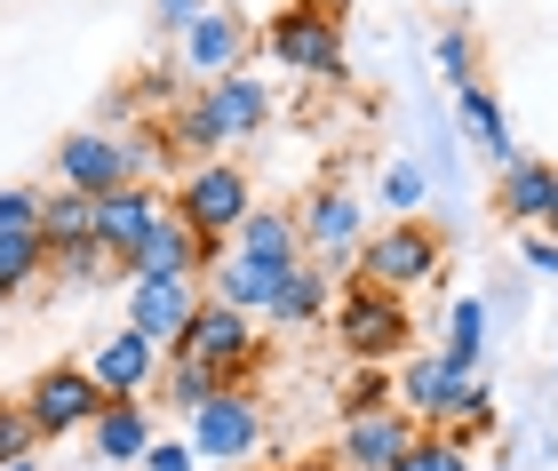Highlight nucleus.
Segmentation results:
<instances>
[{"label":"nucleus","mask_w":558,"mask_h":471,"mask_svg":"<svg viewBox=\"0 0 558 471\" xmlns=\"http://www.w3.org/2000/svg\"><path fill=\"white\" fill-rule=\"evenodd\" d=\"M264 57L295 81H343V9L336 0H288L264 16Z\"/></svg>","instance_id":"obj_1"},{"label":"nucleus","mask_w":558,"mask_h":471,"mask_svg":"<svg viewBox=\"0 0 558 471\" xmlns=\"http://www.w3.org/2000/svg\"><path fill=\"white\" fill-rule=\"evenodd\" d=\"M327 312H336V336H343V352H351V360L391 367V360L415 343L408 295H399V288H375V280H360V271H343V295H336Z\"/></svg>","instance_id":"obj_2"},{"label":"nucleus","mask_w":558,"mask_h":471,"mask_svg":"<svg viewBox=\"0 0 558 471\" xmlns=\"http://www.w3.org/2000/svg\"><path fill=\"white\" fill-rule=\"evenodd\" d=\"M360 280H375V288H430L447 271V240L423 225V216H391V225H375L367 240H360Z\"/></svg>","instance_id":"obj_3"},{"label":"nucleus","mask_w":558,"mask_h":471,"mask_svg":"<svg viewBox=\"0 0 558 471\" xmlns=\"http://www.w3.org/2000/svg\"><path fill=\"white\" fill-rule=\"evenodd\" d=\"M175 216H184L192 232H216V240H232V225L247 208H256V184H247V168L232 153H216V160H192L184 177H175Z\"/></svg>","instance_id":"obj_4"},{"label":"nucleus","mask_w":558,"mask_h":471,"mask_svg":"<svg viewBox=\"0 0 558 471\" xmlns=\"http://www.w3.org/2000/svg\"><path fill=\"white\" fill-rule=\"evenodd\" d=\"M96 408H105V384H96L81 360H72V367H40L33 391H24V424H33V439H72V432H88Z\"/></svg>","instance_id":"obj_5"},{"label":"nucleus","mask_w":558,"mask_h":471,"mask_svg":"<svg viewBox=\"0 0 558 471\" xmlns=\"http://www.w3.org/2000/svg\"><path fill=\"white\" fill-rule=\"evenodd\" d=\"M175 352H192V360H208L223 367L232 384H247V367L264 360V336H256V312H240V304H216V295H199V312H192V328Z\"/></svg>","instance_id":"obj_6"},{"label":"nucleus","mask_w":558,"mask_h":471,"mask_svg":"<svg viewBox=\"0 0 558 471\" xmlns=\"http://www.w3.org/2000/svg\"><path fill=\"white\" fill-rule=\"evenodd\" d=\"M264 448V408L247 384H223L208 408H192V456L199 463H247Z\"/></svg>","instance_id":"obj_7"},{"label":"nucleus","mask_w":558,"mask_h":471,"mask_svg":"<svg viewBox=\"0 0 558 471\" xmlns=\"http://www.w3.org/2000/svg\"><path fill=\"white\" fill-rule=\"evenodd\" d=\"M57 184L88 192V201H105V192H120V184H144L129 129H81V136H64L57 144Z\"/></svg>","instance_id":"obj_8"},{"label":"nucleus","mask_w":558,"mask_h":471,"mask_svg":"<svg viewBox=\"0 0 558 471\" xmlns=\"http://www.w3.org/2000/svg\"><path fill=\"white\" fill-rule=\"evenodd\" d=\"M295 232H303V256H312V264H351L360 240H367L360 192H351V184H319L312 201L295 208Z\"/></svg>","instance_id":"obj_9"},{"label":"nucleus","mask_w":558,"mask_h":471,"mask_svg":"<svg viewBox=\"0 0 558 471\" xmlns=\"http://www.w3.org/2000/svg\"><path fill=\"white\" fill-rule=\"evenodd\" d=\"M247 48H256V33H247V16L232 9V0H208L184 33H175V64L192 72V81H216V72H240Z\"/></svg>","instance_id":"obj_10"},{"label":"nucleus","mask_w":558,"mask_h":471,"mask_svg":"<svg viewBox=\"0 0 558 471\" xmlns=\"http://www.w3.org/2000/svg\"><path fill=\"white\" fill-rule=\"evenodd\" d=\"M160 360H168L160 343L120 319L112 336H96V343H88V360H81V367H88L96 384H105V400H144V391L160 384Z\"/></svg>","instance_id":"obj_11"},{"label":"nucleus","mask_w":558,"mask_h":471,"mask_svg":"<svg viewBox=\"0 0 558 471\" xmlns=\"http://www.w3.org/2000/svg\"><path fill=\"white\" fill-rule=\"evenodd\" d=\"M415 439V415L408 408H367V415H343V432H336V463L343 471H391L399 448Z\"/></svg>","instance_id":"obj_12"},{"label":"nucleus","mask_w":558,"mask_h":471,"mask_svg":"<svg viewBox=\"0 0 558 471\" xmlns=\"http://www.w3.org/2000/svg\"><path fill=\"white\" fill-rule=\"evenodd\" d=\"M199 280H129V328H144L160 352H175L192 328V312H199Z\"/></svg>","instance_id":"obj_13"},{"label":"nucleus","mask_w":558,"mask_h":471,"mask_svg":"<svg viewBox=\"0 0 558 471\" xmlns=\"http://www.w3.org/2000/svg\"><path fill=\"white\" fill-rule=\"evenodd\" d=\"M160 216H168V192H160V184H120V192H105V201H96V240L129 264L136 247L151 240V225H160Z\"/></svg>","instance_id":"obj_14"},{"label":"nucleus","mask_w":558,"mask_h":471,"mask_svg":"<svg viewBox=\"0 0 558 471\" xmlns=\"http://www.w3.org/2000/svg\"><path fill=\"white\" fill-rule=\"evenodd\" d=\"M199 96H208L223 144H256V136L271 129V88L247 81V64H240V72H216V81H199Z\"/></svg>","instance_id":"obj_15"},{"label":"nucleus","mask_w":558,"mask_h":471,"mask_svg":"<svg viewBox=\"0 0 558 471\" xmlns=\"http://www.w3.org/2000/svg\"><path fill=\"white\" fill-rule=\"evenodd\" d=\"M495 208L511 216L519 232H535V225H550V208H558V160H502L495 168Z\"/></svg>","instance_id":"obj_16"},{"label":"nucleus","mask_w":558,"mask_h":471,"mask_svg":"<svg viewBox=\"0 0 558 471\" xmlns=\"http://www.w3.org/2000/svg\"><path fill=\"white\" fill-rule=\"evenodd\" d=\"M327 304H336V271L312 264V256H295L288 271H279L264 319H271V328H312V319H327Z\"/></svg>","instance_id":"obj_17"},{"label":"nucleus","mask_w":558,"mask_h":471,"mask_svg":"<svg viewBox=\"0 0 558 471\" xmlns=\"http://www.w3.org/2000/svg\"><path fill=\"white\" fill-rule=\"evenodd\" d=\"M454 120H463L471 153L487 160V168L519 160V144H511V120H502V105H495V88H487V81H463V88H454Z\"/></svg>","instance_id":"obj_18"},{"label":"nucleus","mask_w":558,"mask_h":471,"mask_svg":"<svg viewBox=\"0 0 558 471\" xmlns=\"http://www.w3.org/2000/svg\"><path fill=\"white\" fill-rule=\"evenodd\" d=\"M454 384H463V376H454V367H447L439 352H423V360H408V367H399L391 400L408 408L415 424H430V432H439V424H447V408H454Z\"/></svg>","instance_id":"obj_19"},{"label":"nucleus","mask_w":558,"mask_h":471,"mask_svg":"<svg viewBox=\"0 0 558 471\" xmlns=\"http://www.w3.org/2000/svg\"><path fill=\"white\" fill-rule=\"evenodd\" d=\"M279 271H288V264H264V256H240V247H232V256H223L216 271H199V288H208L216 304H240V312H256V319H264L271 288H279Z\"/></svg>","instance_id":"obj_20"},{"label":"nucleus","mask_w":558,"mask_h":471,"mask_svg":"<svg viewBox=\"0 0 558 471\" xmlns=\"http://www.w3.org/2000/svg\"><path fill=\"white\" fill-rule=\"evenodd\" d=\"M88 439H96V463H136L151 448V408L144 400H105L96 424H88Z\"/></svg>","instance_id":"obj_21"},{"label":"nucleus","mask_w":558,"mask_h":471,"mask_svg":"<svg viewBox=\"0 0 558 471\" xmlns=\"http://www.w3.org/2000/svg\"><path fill=\"white\" fill-rule=\"evenodd\" d=\"M160 129H168V153L175 160H216V153H232V144H223V129H216V112H208V96H175V105H168V120H160Z\"/></svg>","instance_id":"obj_22"},{"label":"nucleus","mask_w":558,"mask_h":471,"mask_svg":"<svg viewBox=\"0 0 558 471\" xmlns=\"http://www.w3.org/2000/svg\"><path fill=\"white\" fill-rule=\"evenodd\" d=\"M240 256H264V264H295L303 256V232H295V208H247L232 225Z\"/></svg>","instance_id":"obj_23"},{"label":"nucleus","mask_w":558,"mask_h":471,"mask_svg":"<svg viewBox=\"0 0 558 471\" xmlns=\"http://www.w3.org/2000/svg\"><path fill=\"white\" fill-rule=\"evenodd\" d=\"M439 360L454 367V376H478V360H487V304H478V295H463V304L447 312Z\"/></svg>","instance_id":"obj_24"},{"label":"nucleus","mask_w":558,"mask_h":471,"mask_svg":"<svg viewBox=\"0 0 558 471\" xmlns=\"http://www.w3.org/2000/svg\"><path fill=\"white\" fill-rule=\"evenodd\" d=\"M48 271H64L72 288H112V280H129V264H120L105 240H72V247H48Z\"/></svg>","instance_id":"obj_25"},{"label":"nucleus","mask_w":558,"mask_h":471,"mask_svg":"<svg viewBox=\"0 0 558 471\" xmlns=\"http://www.w3.org/2000/svg\"><path fill=\"white\" fill-rule=\"evenodd\" d=\"M40 240H48V247L96 240V201H88V192H72V184H57V192L40 201Z\"/></svg>","instance_id":"obj_26"},{"label":"nucleus","mask_w":558,"mask_h":471,"mask_svg":"<svg viewBox=\"0 0 558 471\" xmlns=\"http://www.w3.org/2000/svg\"><path fill=\"white\" fill-rule=\"evenodd\" d=\"M439 432L454 439V448H471L478 432H495V384H487V376H463V384H454V408H447V424H439Z\"/></svg>","instance_id":"obj_27"},{"label":"nucleus","mask_w":558,"mask_h":471,"mask_svg":"<svg viewBox=\"0 0 558 471\" xmlns=\"http://www.w3.org/2000/svg\"><path fill=\"white\" fill-rule=\"evenodd\" d=\"M232 384L223 367H208V360H192V352H168V408L175 415H192V408H208L216 391Z\"/></svg>","instance_id":"obj_28"},{"label":"nucleus","mask_w":558,"mask_h":471,"mask_svg":"<svg viewBox=\"0 0 558 471\" xmlns=\"http://www.w3.org/2000/svg\"><path fill=\"white\" fill-rule=\"evenodd\" d=\"M40 271H48V240L40 232H0V295L40 288Z\"/></svg>","instance_id":"obj_29"},{"label":"nucleus","mask_w":558,"mask_h":471,"mask_svg":"<svg viewBox=\"0 0 558 471\" xmlns=\"http://www.w3.org/2000/svg\"><path fill=\"white\" fill-rule=\"evenodd\" d=\"M471 463V448H454L447 432H430V424H415V439L399 448V463L391 471H463Z\"/></svg>","instance_id":"obj_30"},{"label":"nucleus","mask_w":558,"mask_h":471,"mask_svg":"<svg viewBox=\"0 0 558 471\" xmlns=\"http://www.w3.org/2000/svg\"><path fill=\"white\" fill-rule=\"evenodd\" d=\"M430 57H439V72H447L454 88H463V81H478V40L463 33V24H447V33L430 40Z\"/></svg>","instance_id":"obj_31"},{"label":"nucleus","mask_w":558,"mask_h":471,"mask_svg":"<svg viewBox=\"0 0 558 471\" xmlns=\"http://www.w3.org/2000/svg\"><path fill=\"white\" fill-rule=\"evenodd\" d=\"M430 201V168H415V160H399L391 177H384V208H399V216H415Z\"/></svg>","instance_id":"obj_32"},{"label":"nucleus","mask_w":558,"mask_h":471,"mask_svg":"<svg viewBox=\"0 0 558 471\" xmlns=\"http://www.w3.org/2000/svg\"><path fill=\"white\" fill-rule=\"evenodd\" d=\"M367 408H391V376L375 360H360V376H351V391H343V415H367Z\"/></svg>","instance_id":"obj_33"},{"label":"nucleus","mask_w":558,"mask_h":471,"mask_svg":"<svg viewBox=\"0 0 558 471\" xmlns=\"http://www.w3.org/2000/svg\"><path fill=\"white\" fill-rule=\"evenodd\" d=\"M0 232H40V192L33 184H0Z\"/></svg>","instance_id":"obj_34"},{"label":"nucleus","mask_w":558,"mask_h":471,"mask_svg":"<svg viewBox=\"0 0 558 471\" xmlns=\"http://www.w3.org/2000/svg\"><path fill=\"white\" fill-rule=\"evenodd\" d=\"M136 471H199V456H192V439H160L151 432V448L136 456Z\"/></svg>","instance_id":"obj_35"},{"label":"nucleus","mask_w":558,"mask_h":471,"mask_svg":"<svg viewBox=\"0 0 558 471\" xmlns=\"http://www.w3.org/2000/svg\"><path fill=\"white\" fill-rule=\"evenodd\" d=\"M33 448H40V439H33V424H24V408L0 400V463H9V456H33Z\"/></svg>","instance_id":"obj_36"},{"label":"nucleus","mask_w":558,"mask_h":471,"mask_svg":"<svg viewBox=\"0 0 558 471\" xmlns=\"http://www.w3.org/2000/svg\"><path fill=\"white\" fill-rule=\"evenodd\" d=\"M199 9H208V0H151V24H160V33L175 40V33H184V24H192Z\"/></svg>","instance_id":"obj_37"},{"label":"nucleus","mask_w":558,"mask_h":471,"mask_svg":"<svg viewBox=\"0 0 558 471\" xmlns=\"http://www.w3.org/2000/svg\"><path fill=\"white\" fill-rule=\"evenodd\" d=\"M526 271H543V280H558V240L535 225V232H526Z\"/></svg>","instance_id":"obj_38"},{"label":"nucleus","mask_w":558,"mask_h":471,"mask_svg":"<svg viewBox=\"0 0 558 471\" xmlns=\"http://www.w3.org/2000/svg\"><path fill=\"white\" fill-rule=\"evenodd\" d=\"M0 471H40V463H33V456H9V463H0Z\"/></svg>","instance_id":"obj_39"},{"label":"nucleus","mask_w":558,"mask_h":471,"mask_svg":"<svg viewBox=\"0 0 558 471\" xmlns=\"http://www.w3.org/2000/svg\"><path fill=\"white\" fill-rule=\"evenodd\" d=\"M295 471H343V463H336V456H327V463H295Z\"/></svg>","instance_id":"obj_40"},{"label":"nucleus","mask_w":558,"mask_h":471,"mask_svg":"<svg viewBox=\"0 0 558 471\" xmlns=\"http://www.w3.org/2000/svg\"><path fill=\"white\" fill-rule=\"evenodd\" d=\"M543 232H550V240H558V208H550V225H543Z\"/></svg>","instance_id":"obj_41"},{"label":"nucleus","mask_w":558,"mask_h":471,"mask_svg":"<svg viewBox=\"0 0 558 471\" xmlns=\"http://www.w3.org/2000/svg\"><path fill=\"white\" fill-rule=\"evenodd\" d=\"M463 471H487V463H463Z\"/></svg>","instance_id":"obj_42"}]
</instances>
